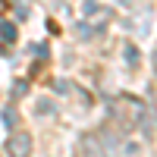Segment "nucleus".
Wrapping results in <instances>:
<instances>
[{
	"mask_svg": "<svg viewBox=\"0 0 157 157\" xmlns=\"http://www.w3.org/2000/svg\"><path fill=\"white\" fill-rule=\"evenodd\" d=\"M29 148H32V145H29V138H25V135H16V138L10 141V151L16 154V157H25V154H29Z\"/></svg>",
	"mask_w": 157,
	"mask_h": 157,
	"instance_id": "nucleus-1",
	"label": "nucleus"
}]
</instances>
